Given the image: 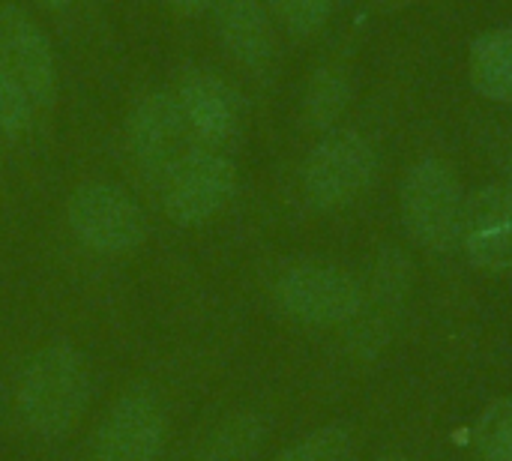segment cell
I'll return each mask as SVG.
<instances>
[{
  "mask_svg": "<svg viewBox=\"0 0 512 461\" xmlns=\"http://www.w3.org/2000/svg\"><path fill=\"white\" fill-rule=\"evenodd\" d=\"M465 201L456 171L435 156L411 165L402 180V222L414 243L429 252H453L459 246Z\"/></svg>",
  "mask_w": 512,
  "mask_h": 461,
  "instance_id": "cell-2",
  "label": "cell"
},
{
  "mask_svg": "<svg viewBox=\"0 0 512 461\" xmlns=\"http://www.w3.org/2000/svg\"><path fill=\"white\" fill-rule=\"evenodd\" d=\"M510 189H512V180H510Z\"/></svg>",
  "mask_w": 512,
  "mask_h": 461,
  "instance_id": "cell-25",
  "label": "cell"
},
{
  "mask_svg": "<svg viewBox=\"0 0 512 461\" xmlns=\"http://www.w3.org/2000/svg\"><path fill=\"white\" fill-rule=\"evenodd\" d=\"M273 9L288 33L312 36L327 24L333 12V0H273Z\"/></svg>",
  "mask_w": 512,
  "mask_h": 461,
  "instance_id": "cell-20",
  "label": "cell"
},
{
  "mask_svg": "<svg viewBox=\"0 0 512 461\" xmlns=\"http://www.w3.org/2000/svg\"><path fill=\"white\" fill-rule=\"evenodd\" d=\"M189 135L192 129L186 114L171 93L156 90L144 96L129 114V150L138 168L153 180H162L165 171L192 147Z\"/></svg>",
  "mask_w": 512,
  "mask_h": 461,
  "instance_id": "cell-8",
  "label": "cell"
},
{
  "mask_svg": "<svg viewBox=\"0 0 512 461\" xmlns=\"http://www.w3.org/2000/svg\"><path fill=\"white\" fill-rule=\"evenodd\" d=\"M177 102L186 114V123L192 135L204 147H222L228 144L237 129H240V114H243V99L240 93L216 72L195 69L180 81Z\"/></svg>",
  "mask_w": 512,
  "mask_h": 461,
  "instance_id": "cell-11",
  "label": "cell"
},
{
  "mask_svg": "<svg viewBox=\"0 0 512 461\" xmlns=\"http://www.w3.org/2000/svg\"><path fill=\"white\" fill-rule=\"evenodd\" d=\"M162 210L174 225L195 228L210 222L237 192V168L213 147H189L159 180Z\"/></svg>",
  "mask_w": 512,
  "mask_h": 461,
  "instance_id": "cell-3",
  "label": "cell"
},
{
  "mask_svg": "<svg viewBox=\"0 0 512 461\" xmlns=\"http://www.w3.org/2000/svg\"><path fill=\"white\" fill-rule=\"evenodd\" d=\"M264 438L267 423L252 411H240L222 420L201 441V447L189 456V461H252L258 456Z\"/></svg>",
  "mask_w": 512,
  "mask_h": 461,
  "instance_id": "cell-14",
  "label": "cell"
},
{
  "mask_svg": "<svg viewBox=\"0 0 512 461\" xmlns=\"http://www.w3.org/2000/svg\"><path fill=\"white\" fill-rule=\"evenodd\" d=\"M66 219L75 240L99 255L132 252L147 237L138 201L114 183H81L66 204Z\"/></svg>",
  "mask_w": 512,
  "mask_h": 461,
  "instance_id": "cell-5",
  "label": "cell"
},
{
  "mask_svg": "<svg viewBox=\"0 0 512 461\" xmlns=\"http://www.w3.org/2000/svg\"><path fill=\"white\" fill-rule=\"evenodd\" d=\"M465 258L489 273L501 276L512 270V189L510 186H483L465 201L462 240Z\"/></svg>",
  "mask_w": 512,
  "mask_h": 461,
  "instance_id": "cell-9",
  "label": "cell"
},
{
  "mask_svg": "<svg viewBox=\"0 0 512 461\" xmlns=\"http://www.w3.org/2000/svg\"><path fill=\"white\" fill-rule=\"evenodd\" d=\"M39 3H42L45 9H66L72 0H39Z\"/></svg>",
  "mask_w": 512,
  "mask_h": 461,
  "instance_id": "cell-23",
  "label": "cell"
},
{
  "mask_svg": "<svg viewBox=\"0 0 512 461\" xmlns=\"http://www.w3.org/2000/svg\"><path fill=\"white\" fill-rule=\"evenodd\" d=\"M378 461H405L402 456H384V459H378Z\"/></svg>",
  "mask_w": 512,
  "mask_h": 461,
  "instance_id": "cell-24",
  "label": "cell"
},
{
  "mask_svg": "<svg viewBox=\"0 0 512 461\" xmlns=\"http://www.w3.org/2000/svg\"><path fill=\"white\" fill-rule=\"evenodd\" d=\"M351 453V435L342 426H324L288 450H282L273 461H345Z\"/></svg>",
  "mask_w": 512,
  "mask_h": 461,
  "instance_id": "cell-19",
  "label": "cell"
},
{
  "mask_svg": "<svg viewBox=\"0 0 512 461\" xmlns=\"http://www.w3.org/2000/svg\"><path fill=\"white\" fill-rule=\"evenodd\" d=\"M378 174V153L360 132H333L303 165V195L315 210H339L360 198Z\"/></svg>",
  "mask_w": 512,
  "mask_h": 461,
  "instance_id": "cell-6",
  "label": "cell"
},
{
  "mask_svg": "<svg viewBox=\"0 0 512 461\" xmlns=\"http://www.w3.org/2000/svg\"><path fill=\"white\" fill-rule=\"evenodd\" d=\"M381 9H402V6H411V3H417V0H375Z\"/></svg>",
  "mask_w": 512,
  "mask_h": 461,
  "instance_id": "cell-22",
  "label": "cell"
},
{
  "mask_svg": "<svg viewBox=\"0 0 512 461\" xmlns=\"http://www.w3.org/2000/svg\"><path fill=\"white\" fill-rule=\"evenodd\" d=\"M93 381L87 360L69 342L42 345L21 369L15 405L21 423L39 438L69 435L90 408Z\"/></svg>",
  "mask_w": 512,
  "mask_h": 461,
  "instance_id": "cell-1",
  "label": "cell"
},
{
  "mask_svg": "<svg viewBox=\"0 0 512 461\" xmlns=\"http://www.w3.org/2000/svg\"><path fill=\"white\" fill-rule=\"evenodd\" d=\"M168 6H174L177 12H183V15H198V12H204L213 0H165Z\"/></svg>",
  "mask_w": 512,
  "mask_h": 461,
  "instance_id": "cell-21",
  "label": "cell"
},
{
  "mask_svg": "<svg viewBox=\"0 0 512 461\" xmlns=\"http://www.w3.org/2000/svg\"><path fill=\"white\" fill-rule=\"evenodd\" d=\"M351 99V81L348 72L336 63H327L321 69H315V75L309 78L306 87V99H303V117L306 126L327 132L339 123V117L345 114Z\"/></svg>",
  "mask_w": 512,
  "mask_h": 461,
  "instance_id": "cell-15",
  "label": "cell"
},
{
  "mask_svg": "<svg viewBox=\"0 0 512 461\" xmlns=\"http://www.w3.org/2000/svg\"><path fill=\"white\" fill-rule=\"evenodd\" d=\"M276 300L288 318L309 327L351 324L366 309V291L360 282L348 270L321 261L288 267L276 282Z\"/></svg>",
  "mask_w": 512,
  "mask_h": 461,
  "instance_id": "cell-4",
  "label": "cell"
},
{
  "mask_svg": "<svg viewBox=\"0 0 512 461\" xmlns=\"http://www.w3.org/2000/svg\"><path fill=\"white\" fill-rule=\"evenodd\" d=\"M0 48L21 75L36 111L51 108L57 96V63L42 27L18 6L0 9Z\"/></svg>",
  "mask_w": 512,
  "mask_h": 461,
  "instance_id": "cell-10",
  "label": "cell"
},
{
  "mask_svg": "<svg viewBox=\"0 0 512 461\" xmlns=\"http://www.w3.org/2000/svg\"><path fill=\"white\" fill-rule=\"evenodd\" d=\"M411 279H414L411 258L396 246H384L372 270V300L366 303H375L381 315H396L411 294Z\"/></svg>",
  "mask_w": 512,
  "mask_h": 461,
  "instance_id": "cell-16",
  "label": "cell"
},
{
  "mask_svg": "<svg viewBox=\"0 0 512 461\" xmlns=\"http://www.w3.org/2000/svg\"><path fill=\"white\" fill-rule=\"evenodd\" d=\"M225 51L249 66L264 69L273 57V24L258 0H222L216 12Z\"/></svg>",
  "mask_w": 512,
  "mask_h": 461,
  "instance_id": "cell-12",
  "label": "cell"
},
{
  "mask_svg": "<svg viewBox=\"0 0 512 461\" xmlns=\"http://www.w3.org/2000/svg\"><path fill=\"white\" fill-rule=\"evenodd\" d=\"M168 435L162 396L150 384H132L99 423L90 461H156Z\"/></svg>",
  "mask_w": 512,
  "mask_h": 461,
  "instance_id": "cell-7",
  "label": "cell"
},
{
  "mask_svg": "<svg viewBox=\"0 0 512 461\" xmlns=\"http://www.w3.org/2000/svg\"><path fill=\"white\" fill-rule=\"evenodd\" d=\"M36 114V105L21 81V75L15 72V66L9 63V57L0 48V132L9 138H18L30 129Z\"/></svg>",
  "mask_w": 512,
  "mask_h": 461,
  "instance_id": "cell-17",
  "label": "cell"
},
{
  "mask_svg": "<svg viewBox=\"0 0 512 461\" xmlns=\"http://www.w3.org/2000/svg\"><path fill=\"white\" fill-rule=\"evenodd\" d=\"M471 81L492 102H512V27L483 33L471 45Z\"/></svg>",
  "mask_w": 512,
  "mask_h": 461,
  "instance_id": "cell-13",
  "label": "cell"
},
{
  "mask_svg": "<svg viewBox=\"0 0 512 461\" xmlns=\"http://www.w3.org/2000/svg\"><path fill=\"white\" fill-rule=\"evenodd\" d=\"M474 444L483 461H512V399H498L480 414Z\"/></svg>",
  "mask_w": 512,
  "mask_h": 461,
  "instance_id": "cell-18",
  "label": "cell"
}]
</instances>
